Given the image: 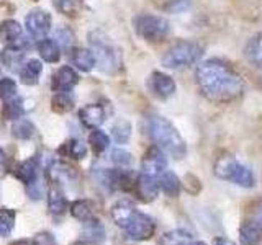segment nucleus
<instances>
[{"mask_svg": "<svg viewBox=\"0 0 262 245\" xmlns=\"http://www.w3.org/2000/svg\"><path fill=\"white\" fill-rule=\"evenodd\" d=\"M195 82L202 95L213 103H233L244 93V80L239 74L216 59L196 65Z\"/></svg>", "mask_w": 262, "mask_h": 245, "instance_id": "nucleus-1", "label": "nucleus"}, {"mask_svg": "<svg viewBox=\"0 0 262 245\" xmlns=\"http://www.w3.org/2000/svg\"><path fill=\"white\" fill-rule=\"evenodd\" d=\"M147 131L156 147H159L164 154L170 155L176 160L184 159L187 155V144L184 137L179 134V131L169 119L159 114H152L147 119Z\"/></svg>", "mask_w": 262, "mask_h": 245, "instance_id": "nucleus-2", "label": "nucleus"}, {"mask_svg": "<svg viewBox=\"0 0 262 245\" xmlns=\"http://www.w3.org/2000/svg\"><path fill=\"white\" fill-rule=\"evenodd\" d=\"M213 174L223 182L243 188H254L257 182L252 168L231 154H221L220 157H216L213 163Z\"/></svg>", "mask_w": 262, "mask_h": 245, "instance_id": "nucleus-3", "label": "nucleus"}, {"mask_svg": "<svg viewBox=\"0 0 262 245\" xmlns=\"http://www.w3.org/2000/svg\"><path fill=\"white\" fill-rule=\"evenodd\" d=\"M90 46L95 57V64L100 65V69L106 74H113L120 69L121 65V56L120 51L112 41L106 38L103 33L95 31L90 35Z\"/></svg>", "mask_w": 262, "mask_h": 245, "instance_id": "nucleus-4", "label": "nucleus"}, {"mask_svg": "<svg viewBox=\"0 0 262 245\" xmlns=\"http://www.w3.org/2000/svg\"><path fill=\"white\" fill-rule=\"evenodd\" d=\"M203 56V47L195 41H179L162 56V65L167 69L188 67L200 61Z\"/></svg>", "mask_w": 262, "mask_h": 245, "instance_id": "nucleus-5", "label": "nucleus"}, {"mask_svg": "<svg viewBox=\"0 0 262 245\" xmlns=\"http://www.w3.org/2000/svg\"><path fill=\"white\" fill-rule=\"evenodd\" d=\"M135 31L138 36L149 43H161V41L169 35L170 27L166 18L158 15H139L135 18Z\"/></svg>", "mask_w": 262, "mask_h": 245, "instance_id": "nucleus-6", "label": "nucleus"}, {"mask_svg": "<svg viewBox=\"0 0 262 245\" xmlns=\"http://www.w3.org/2000/svg\"><path fill=\"white\" fill-rule=\"evenodd\" d=\"M125 229H126L128 235L133 240H147V239H151V237L154 235L156 224L147 214H143V212L136 211L135 216L131 217V220H129Z\"/></svg>", "mask_w": 262, "mask_h": 245, "instance_id": "nucleus-7", "label": "nucleus"}, {"mask_svg": "<svg viewBox=\"0 0 262 245\" xmlns=\"http://www.w3.org/2000/svg\"><path fill=\"white\" fill-rule=\"evenodd\" d=\"M141 174L149 175L154 178H159L161 174L167 170V159L166 154H164L159 147H151L147 149V152L144 154L143 162H141Z\"/></svg>", "mask_w": 262, "mask_h": 245, "instance_id": "nucleus-8", "label": "nucleus"}, {"mask_svg": "<svg viewBox=\"0 0 262 245\" xmlns=\"http://www.w3.org/2000/svg\"><path fill=\"white\" fill-rule=\"evenodd\" d=\"M25 24H27L30 36L41 41L46 38L49 30H51V15L43 10H33L27 15Z\"/></svg>", "mask_w": 262, "mask_h": 245, "instance_id": "nucleus-9", "label": "nucleus"}, {"mask_svg": "<svg viewBox=\"0 0 262 245\" xmlns=\"http://www.w3.org/2000/svg\"><path fill=\"white\" fill-rule=\"evenodd\" d=\"M79 82V76L76 74L72 67L69 65H62L59 67L53 76V82H51V88L54 92L61 93V92H71L72 87Z\"/></svg>", "mask_w": 262, "mask_h": 245, "instance_id": "nucleus-10", "label": "nucleus"}, {"mask_svg": "<svg viewBox=\"0 0 262 245\" xmlns=\"http://www.w3.org/2000/svg\"><path fill=\"white\" fill-rule=\"evenodd\" d=\"M149 87L151 92L158 98H162V100H166V98L176 93V82L164 72H152L149 79Z\"/></svg>", "mask_w": 262, "mask_h": 245, "instance_id": "nucleus-11", "label": "nucleus"}, {"mask_svg": "<svg viewBox=\"0 0 262 245\" xmlns=\"http://www.w3.org/2000/svg\"><path fill=\"white\" fill-rule=\"evenodd\" d=\"M241 245H259L262 242V224L254 217L244 219L239 226Z\"/></svg>", "mask_w": 262, "mask_h": 245, "instance_id": "nucleus-12", "label": "nucleus"}, {"mask_svg": "<svg viewBox=\"0 0 262 245\" xmlns=\"http://www.w3.org/2000/svg\"><path fill=\"white\" fill-rule=\"evenodd\" d=\"M135 190H136L138 196L143 201H152V200H156V196H158V193H159L158 178L141 174L139 177H136Z\"/></svg>", "mask_w": 262, "mask_h": 245, "instance_id": "nucleus-13", "label": "nucleus"}, {"mask_svg": "<svg viewBox=\"0 0 262 245\" xmlns=\"http://www.w3.org/2000/svg\"><path fill=\"white\" fill-rule=\"evenodd\" d=\"M79 118L84 126L97 129L105 121V110L100 105H87L79 111Z\"/></svg>", "mask_w": 262, "mask_h": 245, "instance_id": "nucleus-14", "label": "nucleus"}, {"mask_svg": "<svg viewBox=\"0 0 262 245\" xmlns=\"http://www.w3.org/2000/svg\"><path fill=\"white\" fill-rule=\"evenodd\" d=\"M135 212H136V208H135L133 203L128 201V200H121L117 204H113L112 217H113L115 223H117V226L126 227L128 223L131 220V217L135 216Z\"/></svg>", "mask_w": 262, "mask_h": 245, "instance_id": "nucleus-15", "label": "nucleus"}, {"mask_svg": "<svg viewBox=\"0 0 262 245\" xmlns=\"http://www.w3.org/2000/svg\"><path fill=\"white\" fill-rule=\"evenodd\" d=\"M244 57L254 67L262 69V33L254 35L244 46Z\"/></svg>", "mask_w": 262, "mask_h": 245, "instance_id": "nucleus-16", "label": "nucleus"}, {"mask_svg": "<svg viewBox=\"0 0 262 245\" xmlns=\"http://www.w3.org/2000/svg\"><path fill=\"white\" fill-rule=\"evenodd\" d=\"M82 239L90 245H100L105 240V229L97 219L85 220V226L82 229Z\"/></svg>", "mask_w": 262, "mask_h": 245, "instance_id": "nucleus-17", "label": "nucleus"}, {"mask_svg": "<svg viewBox=\"0 0 262 245\" xmlns=\"http://www.w3.org/2000/svg\"><path fill=\"white\" fill-rule=\"evenodd\" d=\"M158 183H159V190H162L167 196H170V198L179 196L180 188H182V182H180L179 177L170 170H166L164 174L159 175Z\"/></svg>", "mask_w": 262, "mask_h": 245, "instance_id": "nucleus-18", "label": "nucleus"}, {"mask_svg": "<svg viewBox=\"0 0 262 245\" xmlns=\"http://www.w3.org/2000/svg\"><path fill=\"white\" fill-rule=\"evenodd\" d=\"M41 70H43L41 62L38 59H30L21 65V69L18 72H20V79L25 85H36Z\"/></svg>", "mask_w": 262, "mask_h": 245, "instance_id": "nucleus-19", "label": "nucleus"}, {"mask_svg": "<svg viewBox=\"0 0 262 245\" xmlns=\"http://www.w3.org/2000/svg\"><path fill=\"white\" fill-rule=\"evenodd\" d=\"M66 206H68V201H66V196L62 190L56 183H51L48 191V208L53 214H62Z\"/></svg>", "mask_w": 262, "mask_h": 245, "instance_id": "nucleus-20", "label": "nucleus"}, {"mask_svg": "<svg viewBox=\"0 0 262 245\" xmlns=\"http://www.w3.org/2000/svg\"><path fill=\"white\" fill-rule=\"evenodd\" d=\"M71 59H72V64L82 72H90L95 65V57L90 49H82V47L76 49V51H72Z\"/></svg>", "mask_w": 262, "mask_h": 245, "instance_id": "nucleus-21", "label": "nucleus"}, {"mask_svg": "<svg viewBox=\"0 0 262 245\" xmlns=\"http://www.w3.org/2000/svg\"><path fill=\"white\" fill-rule=\"evenodd\" d=\"M38 51L46 62L54 64L61 59V49L57 46L56 41H53V39H46V38L41 39L38 43Z\"/></svg>", "mask_w": 262, "mask_h": 245, "instance_id": "nucleus-22", "label": "nucleus"}, {"mask_svg": "<svg viewBox=\"0 0 262 245\" xmlns=\"http://www.w3.org/2000/svg\"><path fill=\"white\" fill-rule=\"evenodd\" d=\"M21 36V27L15 20H5L0 23V41L4 43H13L15 39Z\"/></svg>", "mask_w": 262, "mask_h": 245, "instance_id": "nucleus-23", "label": "nucleus"}, {"mask_svg": "<svg viewBox=\"0 0 262 245\" xmlns=\"http://www.w3.org/2000/svg\"><path fill=\"white\" fill-rule=\"evenodd\" d=\"M192 240H193V237L190 232L184 231V229H176V231L164 234L161 243L162 245H188Z\"/></svg>", "mask_w": 262, "mask_h": 245, "instance_id": "nucleus-24", "label": "nucleus"}, {"mask_svg": "<svg viewBox=\"0 0 262 245\" xmlns=\"http://www.w3.org/2000/svg\"><path fill=\"white\" fill-rule=\"evenodd\" d=\"M15 174H16V177H18V180H21L25 185L35 183L36 182V162L33 159H30L27 162L20 163Z\"/></svg>", "mask_w": 262, "mask_h": 245, "instance_id": "nucleus-25", "label": "nucleus"}, {"mask_svg": "<svg viewBox=\"0 0 262 245\" xmlns=\"http://www.w3.org/2000/svg\"><path fill=\"white\" fill-rule=\"evenodd\" d=\"M12 133L16 139H21V141H27L33 136L35 133V126H33V122L25 119V118H18L15 119L13 126H12Z\"/></svg>", "mask_w": 262, "mask_h": 245, "instance_id": "nucleus-26", "label": "nucleus"}, {"mask_svg": "<svg viewBox=\"0 0 262 245\" xmlns=\"http://www.w3.org/2000/svg\"><path fill=\"white\" fill-rule=\"evenodd\" d=\"M89 144L94 149L95 154H102L106 149V147H108L110 139H108V136L103 133V131L94 129L92 133H90V136H89Z\"/></svg>", "mask_w": 262, "mask_h": 245, "instance_id": "nucleus-27", "label": "nucleus"}, {"mask_svg": "<svg viewBox=\"0 0 262 245\" xmlns=\"http://www.w3.org/2000/svg\"><path fill=\"white\" fill-rule=\"evenodd\" d=\"M51 106H53V111L62 114V113H68L74 108V100L71 98L69 92H61V93L54 95Z\"/></svg>", "mask_w": 262, "mask_h": 245, "instance_id": "nucleus-28", "label": "nucleus"}, {"mask_svg": "<svg viewBox=\"0 0 262 245\" xmlns=\"http://www.w3.org/2000/svg\"><path fill=\"white\" fill-rule=\"evenodd\" d=\"M71 214L76 217L77 220H82V223H85V220L92 219V206H90V203L85 201V200H79L76 203H72L71 206Z\"/></svg>", "mask_w": 262, "mask_h": 245, "instance_id": "nucleus-29", "label": "nucleus"}, {"mask_svg": "<svg viewBox=\"0 0 262 245\" xmlns=\"http://www.w3.org/2000/svg\"><path fill=\"white\" fill-rule=\"evenodd\" d=\"M112 136H113V139L117 141L118 144H125V142H128V139H129V136H131V125L128 121H125V119H120V121H117L113 125V128H112Z\"/></svg>", "mask_w": 262, "mask_h": 245, "instance_id": "nucleus-30", "label": "nucleus"}, {"mask_svg": "<svg viewBox=\"0 0 262 245\" xmlns=\"http://www.w3.org/2000/svg\"><path fill=\"white\" fill-rule=\"evenodd\" d=\"M54 7L66 16H76L82 8V0H53Z\"/></svg>", "mask_w": 262, "mask_h": 245, "instance_id": "nucleus-31", "label": "nucleus"}, {"mask_svg": "<svg viewBox=\"0 0 262 245\" xmlns=\"http://www.w3.org/2000/svg\"><path fill=\"white\" fill-rule=\"evenodd\" d=\"M15 226V211L8 208H0V235L7 237Z\"/></svg>", "mask_w": 262, "mask_h": 245, "instance_id": "nucleus-32", "label": "nucleus"}, {"mask_svg": "<svg viewBox=\"0 0 262 245\" xmlns=\"http://www.w3.org/2000/svg\"><path fill=\"white\" fill-rule=\"evenodd\" d=\"M4 114L7 119H18L23 114V102L21 98L15 96L12 100L5 102V108H4Z\"/></svg>", "mask_w": 262, "mask_h": 245, "instance_id": "nucleus-33", "label": "nucleus"}, {"mask_svg": "<svg viewBox=\"0 0 262 245\" xmlns=\"http://www.w3.org/2000/svg\"><path fill=\"white\" fill-rule=\"evenodd\" d=\"M64 152L69 155L71 159H82V157H85V154H87V145L84 142H80L77 141V139H72V141L69 142H66L64 145Z\"/></svg>", "mask_w": 262, "mask_h": 245, "instance_id": "nucleus-34", "label": "nucleus"}, {"mask_svg": "<svg viewBox=\"0 0 262 245\" xmlns=\"http://www.w3.org/2000/svg\"><path fill=\"white\" fill-rule=\"evenodd\" d=\"M16 96V84L12 79H2L0 80V98L5 102L12 100Z\"/></svg>", "mask_w": 262, "mask_h": 245, "instance_id": "nucleus-35", "label": "nucleus"}, {"mask_svg": "<svg viewBox=\"0 0 262 245\" xmlns=\"http://www.w3.org/2000/svg\"><path fill=\"white\" fill-rule=\"evenodd\" d=\"M112 160L113 163H117L118 167H126V165H131V162H133V157H131V154L123 151V149H115L112 152Z\"/></svg>", "mask_w": 262, "mask_h": 245, "instance_id": "nucleus-36", "label": "nucleus"}, {"mask_svg": "<svg viewBox=\"0 0 262 245\" xmlns=\"http://www.w3.org/2000/svg\"><path fill=\"white\" fill-rule=\"evenodd\" d=\"M31 243L33 245H57L54 235L49 234V232H39V234H36Z\"/></svg>", "mask_w": 262, "mask_h": 245, "instance_id": "nucleus-37", "label": "nucleus"}, {"mask_svg": "<svg viewBox=\"0 0 262 245\" xmlns=\"http://www.w3.org/2000/svg\"><path fill=\"white\" fill-rule=\"evenodd\" d=\"M251 217H254V219L257 220V223L262 224V201L257 203L256 206L252 208V216H251Z\"/></svg>", "mask_w": 262, "mask_h": 245, "instance_id": "nucleus-38", "label": "nucleus"}, {"mask_svg": "<svg viewBox=\"0 0 262 245\" xmlns=\"http://www.w3.org/2000/svg\"><path fill=\"white\" fill-rule=\"evenodd\" d=\"M213 245H236L233 240L226 239V237H215V240H213Z\"/></svg>", "mask_w": 262, "mask_h": 245, "instance_id": "nucleus-39", "label": "nucleus"}, {"mask_svg": "<svg viewBox=\"0 0 262 245\" xmlns=\"http://www.w3.org/2000/svg\"><path fill=\"white\" fill-rule=\"evenodd\" d=\"M12 245H33V243H30L28 240H16V242H13Z\"/></svg>", "mask_w": 262, "mask_h": 245, "instance_id": "nucleus-40", "label": "nucleus"}, {"mask_svg": "<svg viewBox=\"0 0 262 245\" xmlns=\"http://www.w3.org/2000/svg\"><path fill=\"white\" fill-rule=\"evenodd\" d=\"M4 162H5V152L0 149V165H2Z\"/></svg>", "mask_w": 262, "mask_h": 245, "instance_id": "nucleus-41", "label": "nucleus"}, {"mask_svg": "<svg viewBox=\"0 0 262 245\" xmlns=\"http://www.w3.org/2000/svg\"><path fill=\"white\" fill-rule=\"evenodd\" d=\"M72 245H85L84 242H76V243H72Z\"/></svg>", "mask_w": 262, "mask_h": 245, "instance_id": "nucleus-42", "label": "nucleus"}]
</instances>
